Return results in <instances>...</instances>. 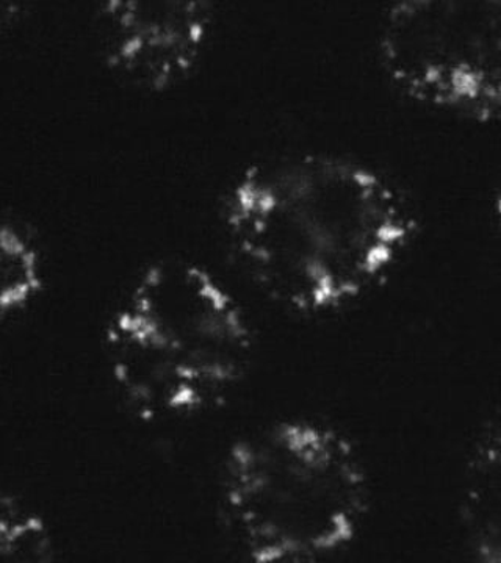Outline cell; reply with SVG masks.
Instances as JSON below:
<instances>
[{
    "mask_svg": "<svg viewBox=\"0 0 501 563\" xmlns=\"http://www.w3.org/2000/svg\"><path fill=\"white\" fill-rule=\"evenodd\" d=\"M237 257L274 301L328 312L384 276L412 233L403 198L380 173L333 155L254 166L229 195Z\"/></svg>",
    "mask_w": 501,
    "mask_h": 563,
    "instance_id": "1",
    "label": "cell"
},
{
    "mask_svg": "<svg viewBox=\"0 0 501 563\" xmlns=\"http://www.w3.org/2000/svg\"><path fill=\"white\" fill-rule=\"evenodd\" d=\"M495 217H497V221H499V225L501 229V191H500L499 198H497V202H495Z\"/></svg>",
    "mask_w": 501,
    "mask_h": 563,
    "instance_id": "9",
    "label": "cell"
},
{
    "mask_svg": "<svg viewBox=\"0 0 501 563\" xmlns=\"http://www.w3.org/2000/svg\"><path fill=\"white\" fill-rule=\"evenodd\" d=\"M43 285L41 261L35 244L14 224L0 232V310L3 317L24 310Z\"/></svg>",
    "mask_w": 501,
    "mask_h": 563,
    "instance_id": "7",
    "label": "cell"
},
{
    "mask_svg": "<svg viewBox=\"0 0 501 563\" xmlns=\"http://www.w3.org/2000/svg\"><path fill=\"white\" fill-rule=\"evenodd\" d=\"M115 379L150 417L198 410L247 368L251 335L220 282L195 263L152 266L111 322Z\"/></svg>",
    "mask_w": 501,
    "mask_h": 563,
    "instance_id": "2",
    "label": "cell"
},
{
    "mask_svg": "<svg viewBox=\"0 0 501 563\" xmlns=\"http://www.w3.org/2000/svg\"><path fill=\"white\" fill-rule=\"evenodd\" d=\"M462 518L471 550L489 563H501V422L471 457L464 490Z\"/></svg>",
    "mask_w": 501,
    "mask_h": 563,
    "instance_id": "6",
    "label": "cell"
},
{
    "mask_svg": "<svg viewBox=\"0 0 501 563\" xmlns=\"http://www.w3.org/2000/svg\"><path fill=\"white\" fill-rule=\"evenodd\" d=\"M389 80L407 98L461 117L501 118V0H406L380 35Z\"/></svg>",
    "mask_w": 501,
    "mask_h": 563,
    "instance_id": "4",
    "label": "cell"
},
{
    "mask_svg": "<svg viewBox=\"0 0 501 563\" xmlns=\"http://www.w3.org/2000/svg\"><path fill=\"white\" fill-rule=\"evenodd\" d=\"M102 20L110 68L148 91H165L187 79L210 33L209 10L193 0H115Z\"/></svg>",
    "mask_w": 501,
    "mask_h": 563,
    "instance_id": "5",
    "label": "cell"
},
{
    "mask_svg": "<svg viewBox=\"0 0 501 563\" xmlns=\"http://www.w3.org/2000/svg\"><path fill=\"white\" fill-rule=\"evenodd\" d=\"M51 533L43 518L3 499L0 515V551L17 562H43L51 558Z\"/></svg>",
    "mask_w": 501,
    "mask_h": 563,
    "instance_id": "8",
    "label": "cell"
},
{
    "mask_svg": "<svg viewBox=\"0 0 501 563\" xmlns=\"http://www.w3.org/2000/svg\"><path fill=\"white\" fill-rule=\"evenodd\" d=\"M225 498L251 561L303 562L355 539L367 485L341 433L317 422L284 421L232 448Z\"/></svg>",
    "mask_w": 501,
    "mask_h": 563,
    "instance_id": "3",
    "label": "cell"
}]
</instances>
